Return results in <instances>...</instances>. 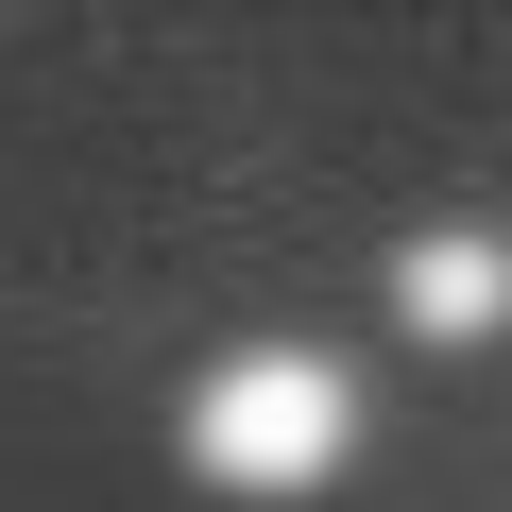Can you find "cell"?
I'll return each instance as SVG.
<instances>
[{
  "label": "cell",
  "instance_id": "1",
  "mask_svg": "<svg viewBox=\"0 0 512 512\" xmlns=\"http://www.w3.org/2000/svg\"><path fill=\"white\" fill-rule=\"evenodd\" d=\"M188 444H205V478H308L342 444V376L325 359H239V376H205Z\"/></svg>",
  "mask_w": 512,
  "mask_h": 512
},
{
  "label": "cell",
  "instance_id": "2",
  "mask_svg": "<svg viewBox=\"0 0 512 512\" xmlns=\"http://www.w3.org/2000/svg\"><path fill=\"white\" fill-rule=\"evenodd\" d=\"M410 308H427V325H478V308H495V256H478V239H444L427 274H410Z\"/></svg>",
  "mask_w": 512,
  "mask_h": 512
}]
</instances>
